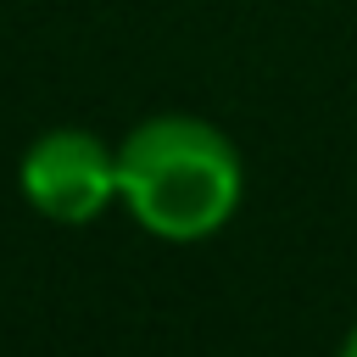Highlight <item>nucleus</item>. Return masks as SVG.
Wrapping results in <instances>:
<instances>
[{
  "mask_svg": "<svg viewBox=\"0 0 357 357\" xmlns=\"http://www.w3.org/2000/svg\"><path fill=\"white\" fill-rule=\"evenodd\" d=\"M245 195V162L234 139L190 112L145 117L117 145V201L156 240L190 245L218 234Z\"/></svg>",
  "mask_w": 357,
  "mask_h": 357,
  "instance_id": "nucleus-1",
  "label": "nucleus"
},
{
  "mask_svg": "<svg viewBox=\"0 0 357 357\" xmlns=\"http://www.w3.org/2000/svg\"><path fill=\"white\" fill-rule=\"evenodd\" d=\"M22 195L50 223H89L117 201V151L89 128H50L22 156Z\"/></svg>",
  "mask_w": 357,
  "mask_h": 357,
  "instance_id": "nucleus-2",
  "label": "nucleus"
},
{
  "mask_svg": "<svg viewBox=\"0 0 357 357\" xmlns=\"http://www.w3.org/2000/svg\"><path fill=\"white\" fill-rule=\"evenodd\" d=\"M335 357H357V324L346 329V340H340V351H335Z\"/></svg>",
  "mask_w": 357,
  "mask_h": 357,
  "instance_id": "nucleus-3",
  "label": "nucleus"
}]
</instances>
